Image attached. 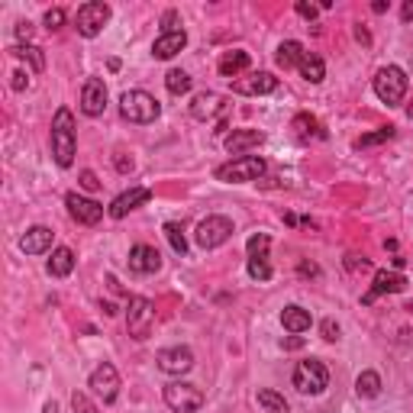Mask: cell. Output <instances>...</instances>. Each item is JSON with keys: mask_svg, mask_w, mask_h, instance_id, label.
Masks as SVG:
<instances>
[{"mask_svg": "<svg viewBox=\"0 0 413 413\" xmlns=\"http://www.w3.org/2000/svg\"><path fill=\"white\" fill-rule=\"evenodd\" d=\"M75 117H71L68 107H58L55 117H52V155H55V165L58 168H71L75 161Z\"/></svg>", "mask_w": 413, "mask_h": 413, "instance_id": "obj_1", "label": "cell"}, {"mask_svg": "<svg viewBox=\"0 0 413 413\" xmlns=\"http://www.w3.org/2000/svg\"><path fill=\"white\" fill-rule=\"evenodd\" d=\"M265 159L262 155H242V159H232L226 165L217 168V181L223 184H249V181H259L265 175Z\"/></svg>", "mask_w": 413, "mask_h": 413, "instance_id": "obj_2", "label": "cell"}, {"mask_svg": "<svg viewBox=\"0 0 413 413\" xmlns=\"http://www.w3.org/2000/svg\"><path fill=\"white\" fill-rule=\"evenodd\" d=\"M119 113H123V119L142 127V123H155V119H159L161 104L146 91H123V97H119Z\"/></svg>", "mask_w": 413, "mask_h": 413, "instance_id": "obj_3", "label": "cell"}, {"mask_svg": "<svg viewBox=\"0 0 413 413\" xmlns=\"http://www.w3.org/2000/svg\"><path fill=\"white\" fill-rule=\"evenodd\" d=\"M407 87H410V81H407L404 68H397V65H387V68H381L375 75V94L387 107H397L407 97Z\"/></svg>", "mask_w": 413, "mask_h": 413, "instance_id": "obj_4", "label": "cell"}, {"mask_svg": "<svg viewBox=\"0 0 413 413\" xmlns=\"http://www.w3.org/2000/svg\"><path fill=\"white\" fill-rule=\"evenodd\" d=\"M161 397H165L168 410H175V413H197L203 407V391L197 385H188V381H171V385H165Z\"/></svg>", "mask_w": 413, "mask_h": 413, "instance_id": "obj_5", "label": "cell"}, {"mask_svg": "<svg viewBox=\"0 0 413 413\" xmlns=\"http://www.w3.org/2000/svg\"><path fill=\"white\" fill-rule=\"evenodd\" d=\"M110 23V7H107L104 0H87V4H81L75 14V29L85 39H94V36H100V29Z\"/></svg>", "mask_w": 413, "mask_h": 413, "instance_id": "obj_6", "label": "cell"}, {"mask_svg": "<svg viewBox=\"0 0 413 413\" xmlns=\"http://www.w3.org/2000/svg\"><path fill=\"white\" fill-rule=\"evenodd\" d=\"M155 326V304L149 297H129V310H127V329L133 339H149Z\"/></svg>", "mask_w": 413, "mask_h": 413, "instance_id": "obj_7", "label": "cell"}, {"mask_svg": "<svg viewBox=\"0 0 413 413\" xmlns=\"http://www.w3.org/2000/svg\"><path fill=\"white\" fill-rule=\"evenodd\" d=\"M294 387L301 394H323L329 387V371L316 358H304L294 368Z\"/></svg>", "mask_w": 413, "mask_h": 413, "instance_id": "obj_8", "label": "cell"}, {"mask_svg": "<svg viewBox=\"0 0 413 413\" xmlns=\"http://www.w3.org/2000/svg\"><path fill=\"white\" fill-rule=\"evenodd\" d=\"M232 239V220L230 217H207V220H200L197 223V232H194V242L200 245V249H220L223 242H230Z\"/></svg>", "mask_w": 413, "mask_h": 413, "instance_id": "obj_9", "label": "cell"}, {"mask_svg": "<svg viewBox=\"0 0 413 413\" xmlns=\"http://www.w3.org/2000/svg\"><path fill=\"white\" fill-rule=\"evenodd\" d=\"M87 387H91L94 394H97L104 404H113L117 400V394H119V371H117V365H110V362H100L97 368L91 371V378H87Z\"/></svg>", "mask_w": 413, "mask_h": 413, "instance_id": "obj_10", "label": "cell"}, {"mask_svg": "<svg viewBox=\"0 0 413 413\" xmlns=\"http://www.w3.org/2000/svg\"><path fill=\"white\" fill-rule=\"evenodd\" d=\"M65 207H68L71 220H77L81 226H97L100 220H104V207H100L97 200H91V197H81V194H65Z\"/></svg>", "mask_w": 413, "mask_h": 413, "instance_id": "obj_11", "label": "cell"}, {"mask_svg": "<svg viewBox=\"0 0 413 413\" xmlns=\"http://www.w3.org/2000/svg\"><path fill=\"white\" fill-rule=\"evenodd\" d=\"M155 362H159V371H165V375H188L194 368V352L188 345H171V349H161L155 355Z\"/></svg>", "mask_w": 413, "mask_h": 413, "instance_id": "obj_12", "label": "cell"}, {"mask_svg": "<svg viewBox=\"0 0 413 413\" xmlns=\"http://www.w3.org/2000/svg\"><path fill=\"white\" fill-rule=\"evenodd\" d=\"M274 87H278V77L272 71H252V75L232 81V91L242 94V97H262V94H272Z\"/></svg>", "mask_w": 413, "mask_h": 413, "instance_id": "obj_13", "label": "cell"}, {"mask_svg": "<svg viewBox=\"0 0 413 413\" xmlns=\"http://www.w3.org/2000/svg\"><path fill=\"white\" fill-rule=\"evenodd\" d=\"M81 110L87 117H100L107 110V85L100 77H87L85 87H81Z\"/></svg>", "mask_w": 413, "mask_h": 413, "instance_id": "obj_14", "label": "cell"}, {"mask_svg": "<svg viewBox=\"0 0 413 413\" xmlns=\"http://www.w3.org/2000/svg\"><path fill=\"white\" fill-rule=\"evenodd\" d=\"M149 200H152V191L149 188H129L107 207V213H110L113 220H123L127 213H133L136 207H142V203H149Z\"/></svg>", "mask_w": 413, "mask_h": 413, "instance_id": "obj_15", "label": "cell"}, {"mask_svg": "<svg viewBox=\"0 0 413 413\" xmlns=\"http://www.w3.org/2000/svg\"><path fill=\"white\" fill-rule=\"evenodd\" d=\"M159 268H161V255H159V249H155V245L139 242V245H133V249H129V272H136V274H155Z\"/></svg>", "mask_w": 413, "mask_h": 413, "instance_id": "obj_16", "label": "cell"}, {"mask_svg": "<svg viewBox=\"0 0 413 413\" xmlns=\"http://www.w3.org/2000/svg\"><path fill=\"white\" fill-rule=\"evenodd\" d=\"M223 110H226L223 94L200 91V94H194V100H191V117H194V119H213V117H220Z\"/></svg>", "mask_w": 413, "mask_h": 413, "instance_id": "obj_17", "label": "cell"}, {"mask_svg": "<svg viewBox=\"0 0 413 413\" xmlns=\"http://www.w3.org/2000/svg\"><path fill=\"white\" fill-rule=\"evenodd\" d=\"M407 287V278L404 274H397V272H375V284H371V291L365 294V304H371L375 297H381V294H400Z\"/></svg>", "mask_w": 413, "mask_h": 413, "instance_id": "obj_18", "label": "cell"}, {"mask_svg": "<svg viewBox=\"0 0 413 413\" xmlns=\"http://www.w3.org/2000/svg\"><path fill=\"white\" fill-rule=\"evenodd\" d=\"M262 142H265V133H262V129H232V133L226 136V152L242 159L249 149L262 146Z\"/></svg>", "mask_w": 413, "mask_h": 413, "instance_id": "obj_19", "label": "cell"}, {"mask_svg": "<svg viewBox=\"0 0 413 413\" xmlns=\"http://www.w3.org/2000/svg\"><path fill=\"white\" fill-rule=\"evenodd\" d=\"M20 249L26 255H43L52 249V230L49 226H29L20 239Z\"/></svg>", "mask_w": 413, "mask_h": 413, "instance_id": "obj_20", "label": "cell"}, {"mask_svg": "<svg viewBox=\"0 0 413 413\" xmlns=\"http://www.w3.org/2000/svg\"><path fill=\"white\" fill-rule=\"evenodd\" d=\"M184 45H188V33H184V29H178V33H161L152 43V55L165 62V58H175Z\"/></svg>", "mask_w": 413, "mask_h": 413, "instance_id": "obj_21", "label": "cell"}, {"mask_svg": "<svg viewBox=\"0 0 413 413\" xmlns=\"http://www.w3.org/2000/svg\"><path fill=\"white\" fill-rule=\"evenodd\" d=\"M281 326H284L291 336H301V333H307V329L313 326V316H310V310L291 304V307L281 310Z\"/></svg>", "mask_w": 413, "mask_h": 413, "instance_id": "obj_22", "label": "cell"}, {"mask_svg": "<svg viewBox=\"0 0 413 413\" xmlns=\"http://www.w3.org/2000/svg\"><path fill=\"white\" fill-rule=\"evenodd\" d=\"M71 272H75V252H71L68 245L52 249V259H49V274H52V278H68Z\"/></svg>", "mask_w": 413, "mask_h": 413, "instance_id": "obj_23", "label": "cell"}, {"mask_svg": "<svg viewBox=\"0 0 413 413\" xmlns=\"http://www.w3.org/2000/svg\"><path fill=\"white\" fill-rule=\"evenodd\" d=\"M304 58V45L294 43V39H287V43L278 45V52H274V62H278V68H297Z\"/></svg>", "mask_w": 413, "mask_h": 413, "instance_id": "obj_24", "label": "cell"}, {"mask_svg": "<svg viewBox=\"0 0 413 413\" xmlns=\"http://www.w3.org/2000/svg\"><path fill=\"white\" fill-rule=\"evenodd\" d=\"M297 68H301V77L310 81V85H320L323 77H326V65H323V58L313 55V52H304V58H301Z\"/></svg>", "mask_w": 413, "mask_h": 413, "instance_id": "obj_25", "label": "cell"}, {"mask_svg": "<svg viewBox=\"0 0 413 413\" xmlns=\"http://www.w3.org/2000/svg\"><path fill=\"white\" fill-rule=\"evenodd\" d=\"M220 75L223 77H236L239 71H245L249 68V52H242V49H236V52H226L223 58H220Z\"/></svg>", "mask_w": 413, "mask_h": 413, "instance_id": "obj_26", "label": "cell"}, {"mask_svg": "<svg viewBox=\"0 0 413 413\" xmlns=\"http://www.w3.org/2000/svg\"><path fill=\"white\" fill-rule=\"evenodd\" d=\"M14 52L16 58H23V62H29V68L39 75V71H45V55H43V49L39 45H29V43H20V45H14Z\"/></svg>", "mask_w": 413, "mask_h": 413, "instance_id": "obj_27", "label": "cell"}, {"mask_svg": "<svg viewBox=\"0 0 413 413\" xmlns=\"http://www.w3.org/2000/svg\"><path fill=\"white\" fill-rule=\"evenodd\" d=\"M355 394H358V397H365V400L378 397V394H381V375H378V371H362V375L355 378Z\"/></svg>", "mask_w": 413, "mask_h": 413, "instance_id": "obj_28", "label": "cell"}, {"mask_svg": "<svg viewBox=\"0 0 413 413\" xmlns=\"http://www.w3.org/2000/svg\"><path fill=\"white\" fill-rule=\"evenodd\" d=\"M191 85H194V81H191V75L188 71H168V75H165V87H168L171 94H175V97H181V94H188L191 91Z\"/></svg>", "mask_w": 413, "mask_h": 413, "instance_id": "obj_29", "label": "cell"}, {"mask_svg": "<svg viewBox=\"0 0 413 413\" xmlns=\"http://www.w3.org/2000/svg\"><path fill=\"white\" fill-rule=\"evenodd\" d=\"M259 404L265 407L268 413H287V400L281 397L278 391H268V387H262V391H259Z\"/></svg>", "mask_w": 413, "mask_h": 413, "instance_id": "obj_30", "label": "cell"}, {"mask_svg": "<svg viewBox=\"0 0 413 413\" xmlns=\"http://www.w3.org/2000/svg\"><path fill=\"white\" fill-rule=\"evenodd\" d=\"M165 239L171 242V249H175L178 255H188V239H184L181 223H165Z\"/></svg>", "mask_w": 413, "mask_h": 413, "instance_id": "obj_31", "label": "cell"}, {"mask_svg": "<svg viewBox=\"0 0 413 413\" xmlns=\"http://www.w3.org/2000/svg\"><path fill=\"white\" fill-rule=\"evenodd\" d=\"M268 245H272V239H268L265 232H255V236H249V242H245V249H249V259H259V255H265Z\"/></svg>", "mask_w": 413, "mask_h": 413, "instance_id": "obj_32", "label": "cell"}, {"mask_svg": "<svg viewBox=\"0 0 413 413\" xmlns=\"http://www.w3.org/2000/svg\"><path fill=\"white\" fill-rule=\"evenodd\" d=\"M387 139H394V127H381L378 133L362 136V139H358L355 146H358V149H365V146H378V142H387Z\"/></svg>", "mask_w": 413, "mask_h": 413, "instance_id": "obj_33", "label": "cell"}, {"mask_svg": "<svg viewBox=\"0 0 413 413\" xmlns=\"http://www.w3.org/2000/svg\"><path fill=\"white\" fill-rule=\"evenodd\" d=\"M268 255H259V259H249V274L252 278H259V281H268L272 278V265H268Z\"/></svg>", "mask_w": 413, "mask_h": 413, "instance_id": "obj_34", "label": "cell"}, {"mask_svg": "<svg viewBox=\"0 0 413 413\" xmlns=\"http://www.w3.org/2000/svg\"><path fill=\"white\" fill-rule=\"evenodd\" d=\"M71 410H75V413H97V407H94L81 391H75V394H71Z\"/></svg>", "mask_w": 413, "mask_h": 413, "instance_id": "obj_35", "label": "cell"}, {"mask_svg": "<svg viewBox=\"0 0 413 413\" xmlns=\"http://www.w3.org/2000/svg\"><path fill=\"white\" fill-rule=\"evenodd\" d=\"M62 23H65V10H62V7H52V10H45V29H49V33H55V29H62Z\"/></svg>", "mask_w": 413, "mask_h": 413, "instance_id": "obj_36", "label": "cell"}, {"mask_svg": "<svg viewBox=\"0 0 413 413\" xmlns=\"http://www.w3.org/2000/svg\"><path fill=\"white\" fill-rule=\"evenodd\" d=\"M320 333H323V339H326V343H336L343 329H339L336 320H323V323H320Z\"/></svg>", "mask_w": 413, "mask_h": 413, "instance_id": "obj_37", "label": "cell"}, {"mask_svg": "<svg viewBox=\"0 0 413 413\" xmlns=\"http://www.w3.org/2000/svg\"><path fill=\"white\" fill-rule=\"evenodd\" d=\"M294 129H301V133H320V129H316V119L307 117V113H297L294 117Z\"/></svg>", "mask_w": 413, "mask_h": 413, "instance_id": "obj_38", "label": "cell"}, {"mask_svg": "<svg viewBox=\"0 0 413 413\" xmlns=\"http://www.w3.org/2000/svg\"><path fill=\"white\" fill-rule=\"evenodd\" d=\"M178 23H181L178 10H165V16H161V33H178Z\"/></svg>", "mask_w": 413, "mask_h": 413, "instance_id": "obj_39", "label": "cell"}, {"mask_svg": "<svg viewBox=\"0 0 413 413\" xmlns=\"http://www.w3.org/2000/svg\"><path fill=\"white\" fill-rule=\"evenodd\" d=\"M294 10L304 16V20H316V14H320V7H313V4H307V0H297Z\"/></svg>", "mask_w": 413, "mask_h": 413, "instance_id": "obj_40", "label": "cell"}, {"mask_svg": "<svg viewBox=\"0 0 413 413\" xmlns=\"http://www.w3.org/2000/svg\"><path fill=\"white\" fill-rule=\"evenodd\" d=\"M113 165H117V171H123V175H127V171H133V159H129L127 152H117V155H113Z\"/></svg>", "mask_w": 413, "mask_h": 413, "instance_id": "obj_41", "label": "cell"}, {"mask_svg": "<svg viewBox=\"0 0 413 413\" xmlns=\"http://www.w3.org/2000/svg\"><path fill=\"white\" fill-rule=\"evenodd\" d=\"M14 33H16V39H20V43H23V39L29 43V36H33V23H29V20H20V23L14 26Z\"/></svg>", "mask_w": 413, "mask_h": 413, "instance_id": "obj_42", "label": "cell"}, {"mask_svg": "<svg viewBox=\"0 0 413 413\" xmlns=\"http://www.w3.org/2000/svg\"><path fill=\"white\" fill-rule=\"evenodd\" d=\"M345 265H349V272H368L371 262L368 259H358V255H349V259H345Z\"/></svg>", "mask_w": 413, "mask_h": 413, "instance_id": "obj_43", "label": "cell"}, {"mask_svg": "<svg viewBox=\"0 0 413 413\" xmlns=\"http://www.w3.org/2000/svg\"><path fill=\"white\" fill-rule=\"evenodd\" d=\"M81 188H85V191H97L100 188L97 175H94V171H81Z\"/></svg>", "mask_w": 413, "mask_h": 413, "instance_id": "obj_44", "label": "cell"}, {"mask_svg": "<svg viewBox=\"0 0 413 413\" xmlns=\"http://www.w3.org/2000/svg\"><path fill=\"white\" fill-rule=\"evenodd\" d=\"M297 274H301V278H316L320 268H316L313 262H301V265H297Z\"/></svg>", "mask_w": 413, "mask_h": 413, "instance_id": "obj_45", "label": "cell"}, {"mask_svg": "<svg viewBox=\"0 0 413 413\" xmlns=\"http://www.w3.org/2000/svg\"><path fill=\"white\" fill-rule=\"evenodd\" d=\"M10 85H14V91H26V87H29V75H23V71H16V75H14V81H10Z\"/></svg>", "mask_w": 413, "mask_h": 413, "instance_id": "obj_46", "label": "cell"}, {"mask_svg": "<svg viewBox=\"0 0 413 413\" xmlns=\"http://www.w3.org/2000/svg\"><path fill=\"white\" fill-rule=\"evenodd\" d=\"M281 345H284L287 352H294V349H301V345H304V339L301 336H291V339H281Z\"/></svg>", "mask_w": 413, "mask_h": 413, "instance_id": "obj_47", "label": "cell"}, {"mask_svg": "<svg viewBox=\"0 0 413 413\" xmlns=\"http://www.w3.org/2000/svg\"><path fill=\"white\" fill-rule=\"evenodd\" d=\"M400 20H404V23H410V20H413V0H407L404 7H400Z\"/></svg>", "mask_w": 413, "mask_h": 413, "instance_id": "obj_48", "label": "cell"}, {"mask_svg": "<svg viewBox=\"0 0 413 413\" xmlns=\"http://www.w3.org/2000/svg\"><path fill=\"white\" fill-rule=\"evenodd\" d=\"M355 39H358V43H365V45H368V43H371V36H368V29L355 26Z\"/></svg>", "mask_w": 413, "mask_h": 413, "instance_id": "obj_49", "label": "cell"}, {"mask_svg": "<svg viewBox=\"0 0 413 413\" xmlns=\"http://www.w3.org/2000/svg\"><path fill=\"white\" fill-rule=\"evenodd\" d=\"M371 10H375V14H385L387 4H385V0H375V4H371Z\"/></svg>", "mask_w": 413, "mask_h": 413, "instance_id": "obj_50", "label": "cell"}, {"mask_svg": "<svg viewBox=\"0 0 413 413\" xmlns=\"http://www.w3.org/2000/svg\"><path fill=\"white\" fill-rule=\"evenodd\" d=\"M43 413H58V404H55V400H49V404L43 407Z\"/></svg>", "mask_w": 413, "mask_h": 413, "instance_id": "obj_51", "label": "cell"}]
</instances>
